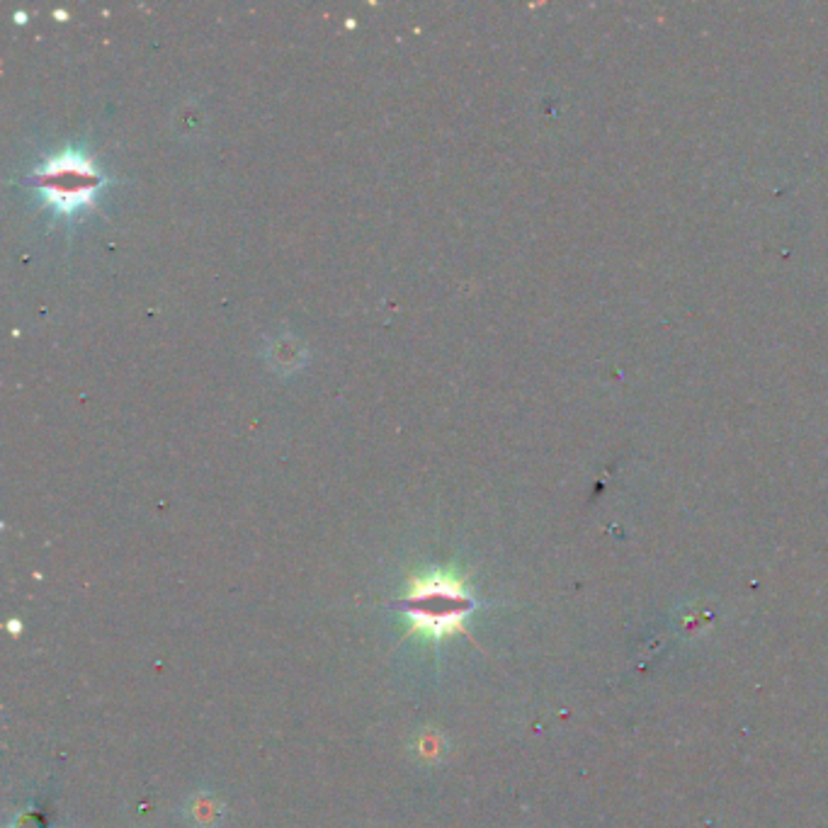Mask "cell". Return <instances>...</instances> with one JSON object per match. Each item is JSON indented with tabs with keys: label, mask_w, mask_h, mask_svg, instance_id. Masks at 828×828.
Here are the masks:
<instances>
[{
	"label": "cell",
	"mask_w": 828,
	"mask_h": 828,
	"mask_svg": "<svg viewBox=\"0 0 828 828\" xmlns=\"http://www.w3.org/2000/svg\"><path fill=\"white\" fill-rule=\"evenodd\" d=\"M37 192L54 209L56 217H76L93 204L102 187V175L81 149H66L49 156L34 175Z\"/></svg>",
	"instance_id": "obj_1"
},
{
	"label": "cell",
	"mask_w": 828,
	"mask_h": 828,
	"mask_svg": "<svg viewBox=\"0 0 828 828\" xmlns=\"http://www.w3.org/2000/svg\"><path fill=\"white\" fill-rule=\"evenodd\" d=\"M469 610H472V598L464 591L462 581L445 571H435L413 583L406 603L411 627L430 637L459 632Z\"/></svg>",
	"instance_id": "obj_2"
}]
</instances>
